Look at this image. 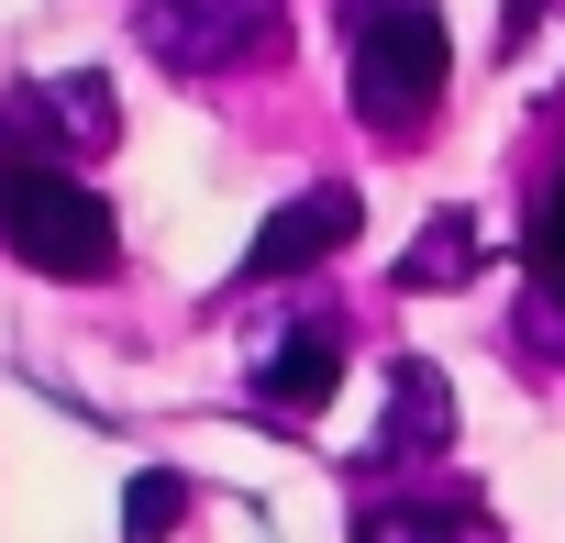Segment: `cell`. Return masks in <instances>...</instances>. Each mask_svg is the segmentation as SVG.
I'll return each instance as SVG.
<instances>
[{"label":"cell","instance_id":"cell-3","mask_svg":"<svg viewBox=\"0 0 565 543\" xmlns=\"http://www.w3.org/2000/svg\"><path fill=\"white\" fill-rule=\"evenodd\" d=\"M145 45L178 78H222L244 56H277V0H145Z\"/></svg>","mask_w":565,"mask_h":543},{"label":"cell","instance_id":"cell-1","mask_svg":"<svg viewBox=\"0 0 565 543\" xmlns=\"http://www.w3.org/2000/svg\"><path fill=\"white\" fill-rule=\"evenodd\" d=\"M344 78H355V111L377 134H422L444 111V78H455V34H444V0H355L344 12Z\"/></svg>","mask_w":565,"mask_h":543},{"label":"cell","instance_id":"cell-4","mask_svg":"<svg viewBox=\"0 0 565 543\" xmlns=\"http://www.w3.org/2000/svg\"><path fill=\"white\" fill-rule=\"evenodd\" d=\"M0 145H45L56 167L67 156H111L122 145V111H111V78H34V89H12V111H0Z\"/></svg>","mask_w":565,"mask_h":543},{"label":"cell","instance_id":"cell-9","mask_svg":"<svg viewBox=\"0 0 565 543\" xmlns=\"http://www.w3.org/2000/svg\"><path fill=\"white\" fill-rule=\"evenodd\" d=\"M477 266H488L477 222H466V211H444V222H433V233H422V244L399 255V289H411V300H422V289H466Z\"/></svg>","mask_w":565,"mask_h":543},{"label":"cell","instance_id":"cell-7","mask_svg":"<svg viewBox=\"0 0 565 543\" xmlns=\"http://www.w3.org/2000/svg\"><path fill=\"white\" fill-rule=\"evenodd\" d=\"M333 377H344V333H333V322H289V333L266 344V366H255V388H266V411H277V422L322 411V400H333Z\"/></svg>","mask_w":565,"mask_h":543},{"label":"cell","instance_id":"cell-10","mask_svg":"<svg viewBox=\"0 0 565 543\" xmlns=\"http://www.w3.org/2000/svg\"><path fill=\"white\" fill-rule=\"evenodd\" d=\"M189 521V477H134L122 488V543H167Z\"/></svg>","mask_w":565,"mask_h":543},{"label":"cell","instance_id":"cell-5","mask_svg":"<svg viewBox=\"0 0 565 543\" xmlns=\"http://www.w3.org/2000/svg\"><path fill=\"white\" fill-rule=\"evenodd\" d=\"M355 222H366L355 189H300V200H277L266 233L244 244V278L266 289V278H300V266H333V255L355 244Z\"/></svg>","mask_w":565,"mask_h":543},{"label":"cell","instance_id":"cell-6","mask_svg":"<svg viewBox=\"0 0 565 543\" xmlns=\"http://www.w3.org/2000/svg\"><path fill=\"white\" fill-rule=\"evenodd\" d=\"M444 444H455V377L422 366V355H399L388 366V422H377L366 466H411V455H444Z\"/></svg>","mask_w":565,"mask_h":543},{"label":"cell","instance_id":"cell-11","mask_svg":"<svg viewBox=\"0 0 565 543\" xmlns=\"http://www.w3.org/2000/svg\"><path fill=\"white\" fill-rule=\"evenodd\" d=\"M532 244H565V167H554V189H543V222H532Z\"/></svg>","mask_w":565,"mask_h":543},{"label":"cell","instance_id":"cell-2","mask_svg":"<svg viewBox=\"0 0 565 543\" xmlns=\"http://www.w3.org/2000/svg\"><path fill=\"white\" fill-rule=\"evenodd\" d=\"M0 244H12L34 278H111L122 266V222L100 189H78L56 156H0Z\"/></svg>","mask_w":565,"mask_h":543},{"label":"cell","instance_id":"cell-8","mask_svg":"<svg viewBox=\"0 0 565 543\" xmlns=\"http://www.w3.org/2000/svg\"><path fill=\"white\" fill-rule=\"evenodd\" d=\"M355 543H499V521L477 499H366Z\"/></svg>","mask_w":565,"mask_h":543}]
</instances>
